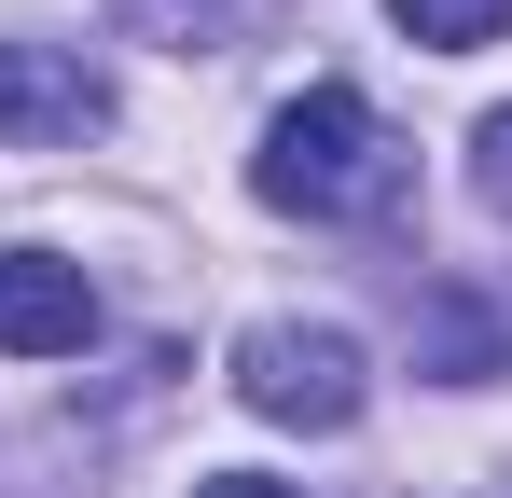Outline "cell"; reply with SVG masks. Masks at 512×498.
Instances as JSON below:
<instances>
[{"label": "cell", "mask_w": 512, "mask_h": 498, "mask_svg": "<svg viewBox=\"0 0 512 498\" xmlns=\"http://www.w3.org/2000/svg\"><path fill=\"white\" fill-rule=\"evenodd\" d=\"M388 28L429 42V56H471V42H499V28H512V0H388Z\"/></svg>", "instance_id": "52a82bcc"}, {"label": "cell", "mask_w": 512, "mask_h": 498, "mask_svg": "<svg viewBox=\"0 0 512 498\" xmlns=\"http://www.w3.org/2000/svg\"><path fill=\"white\" fill-rule=\"evenodd\" d=\"M97 346V277L70 249H0V360H84Z\"/></svg>", "instance_id": "277c9868"}, {"label": "cell", "mask_w": 512, "mask_h": 498, "mask_svg": "<svg viewBox=\"0 0 512 498\" xmlns=\"http://www.w3.org/2000/svg\"><path fill=\"white\" fill-rule=\"evenodd\" d=\"M194 498H305V485H277V471H208Z\"/></svg>", "instance_id": "9c48e42d"}, {"label": "cell", "mask_w": 512, "mask_h": 498, "mask_svg": "<svg viewBox=\"0 0 512 498\" xmlns=\"http://www.w3.org/2000/svg\"><path fill=\"white\" fill-rule=\"evenodd\" d=\"M250 194L291 208V222H402L416 153L388 139V111H374L360 83H305V97H277V125H263Z\"/></svg>", "instance_id": "6da1fadb"}, {"label": "cell", "mask_w": 512, "mask_h": 498, "mask_svg": "<svg viewBox=\"0 0 512 498\" xmlns=\"http://www.w3.org/2000/svg\"><path fill=\"white\" fill-rule=\"evenodd\" d=\"M471 194L512 222V111H485V139H471Z\"/></svg>", "instance_id": "ba28073f"}, {"label": "cell", "mask_w": 512, "mask_h": 498, "mask_svg": "<svg viewBox=\"0 0 512 498\" xmlns=\"http://www.w3.org/2000/svg\"><path fill=\"white\" fill-rule=\"evenodd\" d=\"M111 125V70L84 42H0V139L14 153H84Z\"/></svg>", "instance_id": "3957f363"}, {"label": "cell", "mask_w": 512, "mask_h": 498, "mask_svg": "<svg viewBox=\"0 0 512 498\" xmlns=\"http://www.w3.org/2000/svg\"><path fill=\"white\" fill-rule=\"evenodd\" d=\"M125 42H167V56H236L277 28V0H111Z\"/></svg>", "instance_id": "8992f818"}, {"label": "cell", "mask_w": 512, "mask_h": 498, "mask_svg": "<svg viewBox=\"0 0 512 498\" xmlns=\"http://www.w3.org/2000/svg\"><path fill=\"white\" fill-rule=\"evenodd\" d=\"M236 402L263 429H360L374 374H360V346L333 319H250L236 332Z\"/></svg>", "instance_id": "7a4b0ae2"}, {"label": "cell", "mask_w": 512, "mask_h": 498, "mask_svg": "<svg viewBox=\"0 0 512 498\" xmlns=\"http://www.w3.org/2000/svg\"><path fill=\"white\" fill-rule=\"evenodd\" d=\"M416 374L429 388L512 374V277H429L416 291Z\"/></svg>", "instance_id": "5b68a950"}]
</instances>
